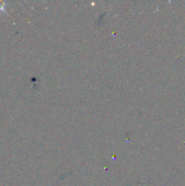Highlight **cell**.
<instances>
[{
    "label": "cell",
    "mask_w": 185,
    "mask_h": 186,
    "mask_svg": "<svg viewBox=\"0 0 185 186\" xmlns=\"http://www.w3.org/2000/svg\"><path fill=\"white\" fill-rule=\"evenodd\" d=\"M4 7H5V3H0V10L4 9Z\"/></svg>",
    "instance_id": "1"
}]
</instances>
